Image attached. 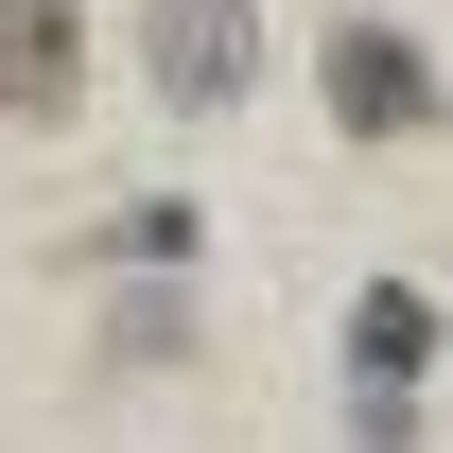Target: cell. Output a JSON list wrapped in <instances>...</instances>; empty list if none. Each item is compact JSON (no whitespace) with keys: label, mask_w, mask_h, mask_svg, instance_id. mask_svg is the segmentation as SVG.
<instances>
[{"label":"cell","mask_w":453,"mask_h":453,"mask_svg":"<svg viewBox=\"0 0 453 453\" xmlns=\"http://www.w3.org/2000/svg\"><path fill=\"white\" fill-rule=\"evenodd\" d=\"M70 88H88V0H0V105L70 122Z\"/></svg>","instance_id":"obj_3"},{"label":"cell","mask_w":453,"mask_h":453,"mask_svg":"<svg viewBox=\"0 0 453 453\" xmlns=\"http://www.w3.org/2000/svg\"><path fill=\"white\" fill-rule=\"evenodd\" d=\"M140 70L174 105H244L262 88V0H140Z\"/></svg>","instance_id":"obj_1"},{"label":"cell","mask_w":453,"mask_h":453,"mask_svg":"<svg viewBox=\"0 0 453 453\" xmlns=\"http://www.w3.org/2000/svg\"><path fill=\"white\" fill-rule=\"evenodd\" d=\"M332 122L349 140H418V122H436V53H418L401 18H349L332 35Z\"/></svg>","instance_id":"obj_2"},{"label":"cell","mask_w":453,"mask_h":453,"mask_svg":"<svg viewBox=\"0 0 453 453\" xmlns=\"http://www.w3.org/2000/svg\"><path fill=\"white\" fill-rule=\"evenodd\" d=\"M418 366H436V296H418V280H366V296H349V401H401Z\"/></svg>","instance_id":"obj_4"}]
</instances>
